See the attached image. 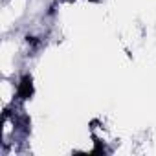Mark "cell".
<instances>
[{
  "instance_id": "cell-1",
  "label": "cell",
  "mask_w": 156,
  "mask_h": 156,
  "mask_svg": "<svg viewBox=\"0 0 156 156\" xmlns=\"http://www.w3.org/2000/svg\"><path fill=\"white\" fill-rule=\"evenodd\" d=\"M19 98L20 99H28L31 94H33V85H31V77L30 75H26L24 77V79L19 83Z\"/></svg>"
}]
</instances>
